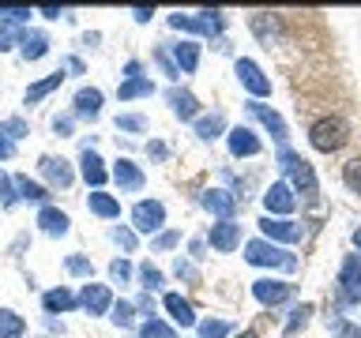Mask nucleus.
I'll use <instances>...</instances> for the list:
<instances>
[{"instance_id": "1", "label": "nucleus", "mask_w": 361, "mask_h": 338, "mask_svg": "<svg viewBox=\"0 0 361 338\" xmlns=\"http://www.w3.org/2000/svg\"><path fill=\"white\" fill-rule=\"evenodd\" d=\"M279 162H282V169H286V173L293 177V188H298L309 203H316V173H312V165L305 162L301 154L286 151V146L279 151Z\"/></svg>"}, {"instance_id": "2", "label": "nucleus", "mask_w": 361, "mask_h": 338, "mask_svg": "<svg viewBox=\"0 0 361 338\" xmlns=\"http://www.w3.org/2000/svg\"><path fill=\"white\" fill-rule=\"evenodd\" d=\"M245 259L256 267H279V270H293L298 259H293L286 248H275L271 241H248L245 244Z\"/></svg>"}, {"instance_id": "3", "label": "nucleus", "mask_w": 361, "mask_h": 338, "mask_svg": "<svg viewBox=\"0 0 361 338\" xmlns=\"http://www.w3.org/2000/svg\"><path fill=\"white\" fill-rule=\"evenodd\" d=\"M346 124L343 120H335V117H324V120H316L312 128H309V143L316 146V151H324V154H331L338 151V146H346Z\"/></svg>"}, {"instance_id": "4", "label": "nucleus", "mask_w": 361, "mask_h": 338, "mask_svg": "<svg viewBox=\"0 0 361 338\" xmlns=\"http://www.w3.org/2000/svg\"><path fill=\"white\" fill-rule=\"evenodd\" d=\"M169 27L173 30H192L200 38H214L222 30V11H203V19H192V15H169Z\"/></svg>"}, {"instance_id": "5", "label": "nucleus", "mask_w": 361, "mask_h": 338, "mask_svg": "<svg viewBox=\"0 0 361 338\" xmlns=\"http://www.w3.org/2000/svg\"><path fill=\"white\" fill-rule=\"evenodd\" d=\"M132 225L140 233H154V230H162L166 225V207L158 199H143V203H135V211H132Z\"/></svg>"}, {"instance_id": "6", "label": "nucleus", "mask_w": 361, "mask_h": 338, "mask_svg": "<svg viewBox=\"0 0 361 338\" xmlns=\"http://www.w3.org/2000/svg\"><path fill=\"white\" fill-rule=\"evenodd\" d=\"M338 301L343 304H357L361 301V259L357 256H350L346 263H343V275H338Z\"/></svg>"}, {"instance_id": "7", "label": "nucleus", "mask_w": 361, "mask_h": 338, "mask_svg": "<svg viewBox=\"0 0 361 338\" xmlns=\"http://www.w3.org/2000/svg\"><path fill=\"white\" fill-rule=\"evenodd\" d=\"M259 230H264V233L271 237V241H282V244H298L301 237H305V230H301L298 222H286V218H271V214H267L264 222H259Z\"/></svg>"}, {"instance_id": "8", "label": "nucleus", "mask_w": 361, "mask_h": 338, "mask_svg": "<svg viewBox=\"0 0 361 338\" xmlns=\"http://www.w3.org/2000/svg\"><path fill=\"white\" fill-rule=\"evenodd\" d=\"M252 293H256V301L259 304H282V301H290L293 297V286H286V282H275V278H259L252 282Z\"/></svg>"}, {"instance_id": "9", "label": "nucleus", "mask_w": 361, "mask_h": 338, "mask_svg": "<svg viewBox=\"0 0 361 338\" xmlns=\"http://www.w3.org/2000/svg\"><path fill=\"white\" fill-rule=\"evenodd\" d=\"M237 75H241V83L248 87V94H256V98H267L271 94V79L259 72L256 61H237Z\"/></svg>"}, {"instance_id": "10", "label": "nucleus", "mask_w": 361, "mask_h": 338, "mask_svg": "<svg viewBox=\"0 0 361 338\" xmlns=\"http://www.w3.org/2000/svg\"><path fill=\"white\" fill-rule=\"evenodd\" d=\"M38 169H42V177H49L56 188H68L75 180V173H72V165L64 162V158H53V154H42V162H38Z\"/></svg>"}, {"instance_id": "11", "label": "nucleus", "mask_w": 361, "mask_h": 338, "mask_svg": "<svg viewBox=\"0 0 361 338\" xmlns=\"http://www.w3.org/2000/svg\"><path fill=\"white\" fill-rule=\"evenodd\" d=\"M79 304L90 312V315H102V312H109L113 308V297H109V286H83V293H79Z\"/></svg>"}, {"instance_id": "12", "label": "nucleus", "mask_w": 361, "mask_h": 338, "mask_svg": "<svg viewBox=\"0 0 361 338\" xmlns=\"http://www.w3.org/2000/svg\"><path fill=\"white\" fill-rule=\"evenodd\" d=\"M203 207H207L211 214H219L222 222H230L233 218V211H237V199L230 196V192H222V188H211V192H203Z\"/></svg>"}, {"instance_id": "13", "label": "nucleus", "mask_w": 361, "mask_h": 338, "mask_svg": "<svg viewBox=\"0 0 361 338\" xmlns=\"http://www.w3.org/2000/svg\"><path fill=\"white\" fill-rule=\"evenodd\" d=\"M248 113H252V117L259 120V124H264V128L271 132V135H275V139L282 143V139H286V120H282L279 117V113L275 109H271V106H259V101H248V106H245Z\"/></svg>"}, {"instance_id": "14", "label": "nucleus", "mask_w": 361, "mask_h": 338, "mask_svg": "<svg viewBox=\"0 0 361 338\" xmlns=\"http://www.w3.org/2000/svg\"><path fill=\"white\" fill-rule=\"evenodd\" d=\"M113 180L124 188V192H140L143 188V169L132 162V158H117V165H113Z\"/></svg>"}, {"instance_id": "15", "label": "nucleus", "mask_w": 361, "mask_h": 338, "mask_svg": "<svg viewBox=\"0 0 361 338\" xmlns=\"http://www.w3.org/2000/svg\"><path fill=\"white\" fill-rule=\"evenodd\" d=\"M237 244H241V225H237V222L211 225V248H219V252H233Z\"/></svg>"}, {"instance_id": "16", "label": "nucleus", "mask_w": 361, "mask_h": 338, "mask_svg": "<svg viewBox=\"0 0 361 338\" xmlns=\"http://www.w3.org/2000/svg\"><path fill=\"white\" fill-rule=\"evenodd\" d=\"M264 207L271 214H290L293 207H298V199H293V188L290 184H271L267 196H264Z\"/></svg>"}, {"instance_id": "17", "label": "nucleus", "mask_w": 361, "mask_h": 338, "mask_svg": "<svg viewBox=\"0 0 361 338\" xmlns=\"http://www.w3.org/2000/svg\"><path fill=\"white\" fill-rule=\"evenodd\" d=\"M79 165H83V180H87V184L94 188V192H102V184H106V177H109V173H106V165H102V158L87 146L83 158H79Z\"/></svg>"}, {"instance_id": "18", "label": "nucleus", "mask_w": 361, "mask_h": 338, "mask_svg": "<svg viewBox=\"0 0 361 338\" xmlns=\"http://www.w3.org/2000/svg\"><path fill=\"white\" fill-rule=\"evenodd\" d=\"M72 106H75V113H79V117L94 120L98 113H102V90H98V87H83V90L75 94V101H72Z\"/></svg>"}, {"instance_id": "19", "label": "nucleus", "mask_w": 361, "mask_h": 338, "mask_svg": "<svg viewBox=\"0 0 361 338\" xmlns=\"http://www.w3.org/2000/svg\"><path fill=\"white\" fill-rule=\"evenodd\" d=\"M230 151L237 158H252V154H259V139L248 128H233L230 132Z\"/></svg>"}, {"instance_id": "20", "label": "nucleus", "mask_w": 361, "mask_h": 338, "mask_svg": "<svg viewBox=\"0 0 361 338\" xmlns=\"http://www.w3.org/2000/svg\"><path fill=\"white\" fill-rule=\"evenodd\" d=\"M38 225H42V230L49 233V237H64L72 222H68V214H64V211H56V207H42V214H38Z\"/></svg>"}, {"instance_id": "21", "label": "nucleus", "mask_w": 361, "mask_h": 338, "mask_svg": "<svg viewBox=\"0 0 361 338\" xmlns=\"http://www.w3.org/2000/svg\"><path fill=\"white\" fill-rule=\"evenodd\" d=\"M252 30H256V38L264 42L267 49L279 42V34H282V30H279V19H271L267 11H256V15H252Z\"/></svg>"}, {"instance_id": "22", "label": "nucleus", "mask_w": 361, "mask_h": 338, "mask_svg": "<svg viewBox=\"0 0 361 338\" xmlns=\"http://www.w3.org/2000/svg\"><path fill=\"white\" fill-rule=\"evenodd\" d=\"M169 106H173V113L180 120H196V113H200V101L188 90H169Z\"/></svg>"}, {"instance_id": "23", "label": "nucleus", "mask_w": 361, "mask_h": 338, "mask_svg": "<svg viewBox=\"0 0 361 338\" xmlns=\"http://www.w3.org/2000/svg\"><path fill=\"white\" fill-rule=\"evenodd\" d=\"M154 94V83H151V79H124V83L117 87V98L121 101H132V98H151Z\"/></svg>"}, {"instance_id": "24", "label": "nucleus", "mask_w": 361, "mask_h": 338, "mask_svg": "<svg viewBox=\"0 0 361 338\" xmlns=\"http://www.w3.org/2000/svg\"><path fill=\"white\" fill-rule=\"evenodd\" d=\"M166 312L173 315L180 327H192L196 323V312H192V304L185 297H177V293H166Z\"/></svg>"}, {"instance_id": "25", "label": "nucleus", "mask_w": 361, "mask_h": 338, "mask_svg": "<svg viewBox=\"0 0 361 338\" xmlns=\"http://www.w3.org/2000/svg\"><path fill=\"white\" fill-rule=\"evenodd\" d=\"M173 64H177V72H196V64H200V45H192V42L173 45Z\"/></svg>"}, {"instance_id": "26", "label": "nucleus", "mask_w": 361, "mask_h": 338, "mask_svg": "<svg viewBox=\"0 0 361 338\" xmlns=\"http://www.w3.org/2000/svg\"><path fill=\"white\" fill-rule=\"evenodd\" d=\"M87 203H90V211H94L98 218H117V214H121V203L113 196H106V192H90Z\"/></svg>"}, {"instance_id": "27", "label": "nucleus", "mask_w": 361, "mask_h": 338, "mask_svg": "<svg viewBox=\"0 0 361 338\" xmlns=\"http://www.w3.org/2000/svg\"><path fill=\"white\" fill-rule=\"evenodd\" d=\"M23 331H27L23 315L11 308H0V338H23Z\"/></svg>"}, {"instance_id": "28", "label": "nucleus", "mask_w": 361, "mask_h": 338, "mask_svg": "<svg viewBox=\"0 0 361 338\" xmlns=\"http://www.w3.org/2000/svg\"><path fill=\"white\" fill-rule=\"evenodd\" d=\"M49 53V38H45V34H27V38H23V56H27V61H42V56Z\"/></svg>"}, {"instance_id": "29", "label": "nucleus", "mask_w": 361, "mask_h": 338, "mask_svg": "<svg viewBox=\"0 0 361 338\" xmlns=\"http://www.w3.org/2000/svg\"><path fill=\"white\" fill-rule=\"evenodd\" d=\"M64 83V72H53V75H45V79H38V83H34L30 90H27V101H42L45 94H53L56 87Z\"/></svg>"}, {"instance_id": "30", "label": "nucleus", "mask_w": 361, "mask_h": 338, "mask_svg": "<svg viewBox=\"0 0 361 338\" xmlns=\"http://www.w3.org/2000/svg\"><path fill=\"white\" fill-rule=\"evenodd\" d=\"M75 293L72 289H49L45 293V308L49 312H68V308H75Z\"/></svg>"}, {"instance_id": "31", "label": "nucleus", "mask_w": 361, "mask_h": 338, "mask_svg": "<svg viewBox=\"0 0 361 338\" xmlns=\"http://www.w3.org/2000/svg\"><path fill=\"white\" fill-rule=\"evenodd\" d=\"M222 128H226V117H222V113H211V117H200V120H196V135H200V139H214Z\"/></svg>"}, {"instance_id": "32", "label": "nucleus", "mask_w": 361, "mask_h": 338, "mask_svg": "<svg viewBox=\"0 0 361 338\" xmlns=\"http://www.w3.org/2000/svg\"><path fill=\"white\" fill-rule=\"evenodd\" d=\"M16 192L23 199H30V203H45V199H49V192H45L42 184H34L30 177H16Z\"/></svg>"}, {"instance_id": "33", "label": "nucleus", "mask_w": 361, "mask_h": 338, "mask_svg": "<svg viewBox=\"0 0 361 338\" xmlns=\"http://www.w3.org/2000/svg\"><path fill=\"white\" fill-rule=\"evenodd\" d=\"M309 315H312V304H301V308H293V312H290V323H286V338L298 334L301 327L309 323Z\"/></svg>"}, {"instance_id": "34", "label": "nucleus", "mask_w": 361, "mask_h": 338, "mask_svg": "<svg viewBox=\"0 0 361 338\" xmlns=\"http://www.w3.org/2000/svg\"><path fill=\"white\" fill-rule=\"evenodd\" d=\"M140 338H177V334H173V327L162 323V320H147L143 331H140Z\"/></svg>"}, {"instance_id": "35", "label": "nucleus", "mask_w": 361, "mask_h": 338, "mask_svg": "<svg viewBox=\"0 0 361 338\" xmlns=\"http://www.w3.org/2000/svg\"><path fill=\"white\" fill-rule=\"evenodd\" d=\"M11 45H23V34L16 23H0V53L11 49Z\"/></svg>"}, {"instance_id": "36", "label": "nucleus", "mask_w": 361, "mask_h": 338, "mask_svg": "<svg viewBox=\"0 0 361 338\" xmlns=\"http://www.w3.org/2000/svg\"><path fill=\"white\" fill-rule=\"evenodd\" d=\"M16 199H19V192H16V180H11L4 169H0V203L4 207H16Z\"/></svg>"}, {"instance_id": "37", "label": "nucleus", "mask_w": 361, "mask_h": 338, "mask_svg": "<svg viewBox=\"0 0 361 338\" xmlns=\"http://www.w3.org/2000/svg\"><path fill=\"white\" fill-rule=\"evenodd\" d=\"M230 334V323H222V320H203L200 323V338H226Z\"/></svg>"}, {"instance_id": "38", "label": "nucleus", "mask_w": 361, "mask_h": 338, "mask_svg": "<svg viewBox=\"0 0 361 338\" xmlns=\"http://www.w3.org/2000/svg\"><path fill=\"white\" fill-rule=\"evenodd\" d=\"M27 132L30 128H27V120H23V117H11V120L0 124V135H8V139H23Z\"/></svg>"}, {"instance_id": "39", "label": "nucleus", "mask_w": 361, "mask_h": 338, "mask_svg": "<svg viewBox=\"0 0 361 338\" xmlns=\"http://www.w3.org/2000/svg\"><path fill=\"white\" fill-rule=\"evenodd\" d=\"M132 312H135V308H132L128 301H117V304H113V315H109V320L117 323V327H132V320H135Z\"/></svg>"}, {"instance_id": "40", "label": "nucleus", "mask_w": 361, "mask_h": 338, "mask_svg": "<svg viewBox=\"0 0 361 338\" xmlns=\"http://www.w3.org/2000/svg\"><path fill=\"white\" fill-rule=\"evenodd\" d=\"M343 180H346V188H354L357 196H361V158H354V162H346V169H343Z\"/></svg>"}, {"instance_id": "41", "label": "nucleus", "mask_w": 361, "mask_h": 338, "mask_svg": "<svg viewBox=\"0 0 361 338\" xmlns=\"http://www.w3.org/2000/svg\"><path fill=\"white\" fill-rule=\"evenodd\" d=\"M64 267L72 270V275H79V278H90V275H94L90 259H83V256H68V259H64Z\"/></svg>"}, {"instance_id": "42", "label": "nucleus", "mask_w": 361, "mask_h": 338, "mask_svg": "<svg viewBox=\"0 0 361 338\" xmlns=\"http://www.w3.org/2000/svg\"><path fill=\"white\" fill-rule=\"evenodd\" d=\"M109 278L113 282H128L132 278V263H128V259H113V263H109Z\"/></svg>"}, {"instance_id": "43", "label": "nucleus", "mask_w": 361, "mask_h": 338, "mask_svg": "<svg viewBox=\"0 0 361 338\" xmlns=\"http://www.w3.org/2000/svg\"><path fill=\"white\" fill-rule=\"evenodd\" d=\"M140 278H143V286H147V289H158V286H162V270L151 267V263H143V267H140Z\"/></svg>"}, {"instance_id": "44", "label": "nucleus", "mask_w": 361, "mask_h": 338, "mask_svg": "<svg viewBox=\"0 0 361 338\" xmlns=\"http://www.w3.org/2000/svg\"><path fill=\"white\" fill-rule=\"evenodd\" d=\"M23 19H30V8H0V23H16L19 27Z\"/></svg>"}, {"instance_id": "45", "label": "nucleus", "mask_w": 361, "mask_h": 338, "mask_svg": "<svg viewBox=\"0 0 361 338\" xmlns=\"http://www.w3.org/2000/svg\"><path fill=\"white\" fill-rule=\"evenodd\" d=\"M113 241L132 252V248H135V233H132V230H124V225H117V230H113Z\"/></svg>"}, {"instance_id": "46", "label": "nucleus", "mask_w": 361, "mask_h": 338, "mask_svg": "<svg viewBox=\"0 0 361 338\" xmlns=\"http://www.w3.org/2000/svg\"><path fill=\"white\" fill-rule=\"evenodd\" d=\"M117 128H124V132H143L147 124H143V117H117Z\"/></svg>"}, {"instance_id": "47", "label": "nucleus", "mask_w": 361, "mask_h": 338, "mask_svg": "<svg viewBox=\"0 0 361 338\" xmlns=\"http://www.w3.org/2000/svg\"><path fill=\"white\" fill-rule=\"evenodd\" d=\"M335 334H338V338H361V327H350V323H343V320H335Z\"/></svg>"}, {"instance_id": "48", "label": "nucleus", "mask_w": 361, "mask_h": 338, "mask_svg": "<svg viewBox=\"0 0 361 338\" xmlns=\"http://www.w3.org/2000/svg\"><path fill=\"white\" fill-rule=\"evenodd\" d=\"M154 56H158V64H162V68H166V75H173V79L180 75V72H177V64H173V61H169V53H166V49H158Z\"/></svg>"}, {"instance_id": "49", "label": "nucleus", "mask_w": 361, "mask_h": 338, "mask_svg": "<svg viewBox=\"0 0 361 338\" xmlns=\"http://www.w3.org/2000/svg\"><path fill=\"white\" fill-rule=\"evenodd\" d=\"M11 154H16V143L8 135H0V158H11Z\"/></svg>"}, {"instance_id": "50", "label": "nucleus", "mask_w": 361, "mask_h": 338, "mask_svg": "<svg viewBox=\"0 0 361 338\" xmlns=\"http://www.w3.org/2000/svg\"><path fill=\"white\" fill-rule=\"evenodd\" d=\"M173 244H177V233H162V237L154 241V248H173Z\"/></svg>"}, {"instance_id": "51", "label": "nucleus", "mask_w": 361, "mask_h": 338, "mask_svg": "<svg viewBox=\"0 0 361 338\" xmlns=\"http://www.w3.org/2000/svg\"><path fill=\"white\" fill-rule=\"evenodd\" d=\"M53 128L61 132V135H68V132H72V120H68V117H56V120H53Z\"/></svg>"}, {"instance_id": "52", "label": "nucleus", "mask_w": 361, "mask_h": 338, "mask_svg": "<svg viewBox=\"0 0 361 338\" xmlns=\"http://www.w3.org/2000/svg\"><path fill=\"white\" fill-rule=\"evenodd\" d=\"M124 75H128V79H140V61H128V68H124Z\"/></svg>"}, {"instance_id": "53", "label": "nucleus", "mask_w": 361, "mask_h": 338, "mask_svg": "<svg viewBox=\"0 0 361 338\" xmlns=\"http://www.w3.org/2000/svg\"><path fill=\"white\" fill-rule=\"evenodd\" d=\"M42 15H45V19H61V8H53V4H45V8H42Z\"/></svg>"}, {"instance_id": "54", "label": "nucleus", "mask_w": 361, "mask_h": 338, "mask_svg": "<svg viewBox=\"0 0 361 338\" xmlns=\"http://www.w3.org/2000/svg\"><path fill=\"white\" fill-rule=\"evenodd\" d=\"M132 15H135V23H147V19H151V8H135Z\"/></svg>"}, {"instance_id": "55", "label": "nucleus", "mask_w": 361, "mask_h": 338, "mask_svg": "<svg viewBox=\"0 0 361 338\" xmlns=\"http://www.w3.org/2000/svg\"><path fill=\"white\" fill-rule=\"evenodd\" d=\"M147 151H151L154 158H166V146H162V143H151V146H147Z\"/></svg>"}, {"instance_id": "56", "label": "nucleus", "mask_w": 361, "mask_h": 338, "mask_svg": "<svg viewBox=\"0 0 361 338\" xmlns=\"http://www.w3.org/2000/svg\"><path fill=\"white\" fill-rule=\"evenodd\" d=\"M237 338H256V331H241V334H237Z\"/></svg>"}, {"instance_id": "57", "label": "nucleus", "mask_w": 361, "mask_h": 338, "mask_svg": "<svg viewBox=\"0 0 361 338\" xmlns=\"http://www.w3.org/2000/svg\"><path fill=\"white\" fill-rule=\"evenodd\" d=\"M354 244H357V248H361V230H357V233H354Z\"/></svg>"}]
</instances>
